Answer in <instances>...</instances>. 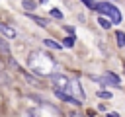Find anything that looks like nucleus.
Masks as SVG:
<instances>
[{
	"label": "nucleus",
	"mask_w": 125,
	"mask_h": 117,
	"mask_svg": "<svg viewBox=\"0 0 125 117\" xmlns=\"http://www.w3.org/2000/svg\"><path fill=\"white\" fill-rule=\"evenodd\" d=\"M27 66L37 76H51L55 72V68H57L53 57L49 53H43V51H33L29 55V58H27Z\"/></svg>",
	"instance_id": "f257e3e1"
},
{
	"label": "nucleus",
	"mask_w": 125,
	"mask_h": 117,
	"mask_svg": "<svg viewBox=\"0 0 125 117\" xmlns=\"http://www.w3.org/2000/svg\"><path fill=\"white\" fill-rule=\"evenodd\" d=\"M92 8H96L100 14H104V16H107L113 23H121V12L113 6V4H107V2H102V4H96V6H92Z\"/></svg>",
	"instance_id": "f03ea898"
},
{
	"label": "nucleus",
	"mask_w": 125,
	"mask_h": 117,
	"mask_svg": "<svg viewBox=\"0 0 125 117\" xmlns=\"http://www.w3.org/2000/svg\"><path fill=\"white\" fill-rule=\"evenodd\" d=\"M51 82H53V88H55V90L66 92L70 78H68V76H64V74H55V72H53V74H51Z\"/></svg>",
	"instance_id": "7ed1b4c3"
},
{
	"label": "nucleus",
	"mask_w": 125,
	"mask_h": 117,
	"mask_svg": "<svg viewBox=\"0 0 125 117\" xmlns=\"http://www.w3.org/2000/svg\"><path fill=\"white\" fill-rule=\"evenodd\" d=\"M0 35L6 37V39H14L16 37V29L12 25H6V23H0Z\"/></svg>",
	"instance_id": "20e7f679"
},
{
	"label": "nucleus",
	"mask_w": 125,
	"mask_h": 117,
	"mask_svg": "<svg viewBox=\"0 0 125 117\" xmlns=\"http://www.w3.org/2000/svg\"><path fill=\"white\" fill-rule=\"evenodd\" d=\"M104 80H105V82H111L113 86H119V78H117L115 74H111V72H105V74H104Z\"/></svg>",
	"instance_id": "39448f33"
},
{
	"label": "nucleus",
	"mask_w": 125,
	"mask_h": 117,
	"mask_svg": "<svg viewBox=\"0 0 125 117\" xmlns=\"http://www.w3.org/2000/svg\"><path fill=\"white\" fill-rule=\"evenodd\" d=\"M115 37H117V45H119V47H125V33L117 31V33H115Z\"/></svg>",
	"instance_id": "423d86ee"
},
{
	"label": "nucleus",
	"mask_w": 125,
	"mask_h": 117,
	"mask_svg": "<svg viewBox=\"0 0 125 117\" xmlns=\"http://www.w3.org/2000/svg\"><path fill=\"white\" fill-rule=\"evenodd\" d=\"M21 6H23L25 10H35V6H37V4H35V2H31V0H23V2H21Z\"/></svg>",
	"instance_id": "0eeeda50"
},
{
	"label": "nucleus",
	"mask_w": 125,
	"mask_h": 117,
	"mask_svg": "<svg viewBox=\"0 0 125 117\" xmlns=\"http://www.w3.org/2000/svg\"><path fill=\"white\" fill-rule=\"evenodd\" d=\"M45 45H47V47H51V49H61V47H62L61 43H57V41H51V39H45Z\"/></svg>",
	"instance_id": "6e6552de"
},
{
	"label": "nucleus",
	"mask_w": 125,
	"mask_h": 117,
	"mask_svg": "<svg viewBox=\"0 0 125 117\" xmlns=\"http://www.w3.org/2000/svg\"><path fill=\"white\" fill-rule=\"evenodd\" d=\"M0 51H2L4 55H8V53H10V47H8V45H6L2 39H0Z\"/></svg>",
	"instance_id": "1a4fd4ad"
},
{
	"label": "nucleus",
	"mask_w": 125,
	"mask_h": 117,
	"mask_svg": "<svg viewBox=\"0 0 125 117\" xmlns=\"http://www.w3.org/2000/svg\"><path fill=\"white\" fill-rule=\"evenodd\" d=\"M98 21H100V25H102V27H109V21H107L105 18H100Z\"/></svg>",
	"instance_id": "9d476101"
},
{
	"label": "nucleus",
	"mask_w": 125,
	"mask_h": 117,
	"mask_svg": "<svg viewBox=\"0 0 125 117\" xmlns=\"http://www.w3.org/2000/svg\"><path fill=\"white\" fill-rule=\"evenodd\" d=\"M98 96H100V98H111L109 92H98Z\"/></svg>",
	"instance_id": "9b49d317"
},
{
	"label": "nucleus",
	"mask_w": 125,
	"mask_h": 117,
	"mask_svg": "<svg viewBox=\"0 0 125 117\" xmlns=\"http://www.w3.org/2000/svg\"><path fill=\"white\" fill-rule=\"evenodd\" d=\"M51 16H55V18H62V16H61V12H59V10H51Z\"/></svg>",
	"instance_id": "f8f14e48"
},
{
	"label": "nucleus",
	"mask_w": 125,
	"mask_h": 117,
	"mask_svg": "<svg viewBox=\"0 0 125 117\" xmlns=\"http://www.w3.org/2000/svg\"><path fill=\"white\" fill-rule=\"evenodd\" d=\"M23 117H37V115H33V113H29V111H25V113H23Z\"/></svg>",
	"instance_id": "ddd939ff"
},
{
	"label": "nucleus",
	"mask_w": 125,
	"mask_h": 117,
	"mask_svg": "<svg viewBox=\"0 0 125 117\" xmlns=\"http://www.w3.org/2000/svg\"><path fill=\"white\" fill-rule=\"evenodd\" d=\"M82 2H86V4H88V6L92 8V0H82Z\"/></svg>",
	"instance_id": "4468645a"
},
{
	"label": "nucleus",
	"mask_w": 125,
	"mask_h": 117,
	"mask_svg": "<svg viewBox=\"0 0 125 117\" xmlns=\"http://www.w3.org/2000/svg\"><path fill=\"white\" fill-rule=\"evenodd\" d=\"M70 117H82L80 113H70Z\"/></svg>",
	"instance_id": "2eb2a0df"
},
{
	"label": "nucleus",
	"mask_w": 125,
	"mask_h": 117,
	"mask_svg": "<svg viewBox=\"0 0 125 117\" xmlns=\"http://www.w3.org/2000/svg\"><path fill=\"white\" fill-rule=\"evenodd\" d=\"M107 117H117V113H107Z\"/></svg>",
	"instance_id": "dca6fc26"
}]
</instances>
